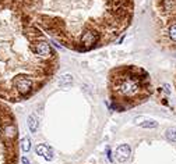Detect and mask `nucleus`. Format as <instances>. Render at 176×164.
I'll return each mask as SVG.
<instances>
[{"instance_id": "f03ea898", "label": "nucleus", "mask_w": 176, "mask_h": 164, "mask_svg": "<svg viewBox=\"0 0 176 164\" xmlns=\"http://www.w3.org/2000/svg\"><path fill=\"white\" fill-rule=\"evenodd\" d=\"M45 33L78 53L104 47L127 29L133 0H11Z\"/></svg>"}, {"instance_id": "7ed1b4c3", "label": "nucleus", "mask_w": 176, "mask_h": 164, "mask_svg": "<svg viewBox=\"0 0 176 164\" xmlns=\"http://www.w3.org/2000/svg\"><path fill=\"white\" fill-rule=\"evenodd\" d=\"M108 95L116 111H127L145 103L152 95L151 76L137 65H117L108 74Z\"/></svg>"}, {"instance_id": "39448f33", "label": "nucleus", "mask_w": 176, "mask_h": 164, "mask_svg": "<svg viewBox=\"0 0 176 164\" xmlns=\"http://www.w3.org/2000/svg\"><path fill=\"white\" fill-rule=\"evenodd\" d=\"M130 156V148H129L127 145H122L119 146L116 150V157L119 161H126Z\"/></svg>"}, {"instance_id": "20e7f679", "label": "nucleus", "mask_w": 176, "mask_h": 164, "mask_svg": "<svg viewBox=\"0 0 176 164\" xmlns=\"http://www.w3.org/2000/svg\"><path fill=\"white\" fill-rule=\"evenodd\" d=\"M17 118L8 103L0 100V164H18L20 135Z\"/></svg>"}, {"instance_id": "423d86ee", "label": "nucleus", "mask_w": 176, "mask_h": 164, "mask_svg": "<svg viewBox=\"0 0 176 164\" xmlns=\"http://www.w3.org/2000/svg\"><path fill=\"white\" fill-rule=\"evenodd\" d=\"M166 138H168L171 142H176V129L175 128H169L166 129Z\"/></svg>"}, {"instance_id": "6e6552de", "label": "nucleus", "mask_w": 176, "mask_h": 164, "mask_svg": "<svg viewBox=\"0 0 176 164\" xmlns=\"http://www.w3.org/2000/svg\"><path fill=\"white\" fill-rule=\"evenodd\" d=\"M28 127H29V129H31L32 132L36 129V120H35V117H34V116H29V118H28Z\"/></svg>"}, {"instance_id": "0eeeda50", "label": "nucleus", "mask_w": 176, "mask_h": 164, "mask_svg": "<svg viewBox=\"0 0 176 164\" xmlns=\"http://www.w3.org/2000/svg\"><path fill=\"white\" fill-rule=\"evenodd\" d=\"M20 146H21V149H23L24 152H28V150H29V139H28V138H24V139H21Z\"/></svg>"}, {"instance_id": "f257e3e1", "label": "nucleus", "mask_w": 176, "mask_h": 164, "mask_svg": "<svg viewBox=\"0 0 176 164\" xmlns=\"http://www.w3.org/2000/svg\"><path fill=\"white\" fill-rule=\"evenodd\" d=\"M59 70V56L44 31L11 0H0V100L35 96Z\"/></svg>"}]
</instances>
